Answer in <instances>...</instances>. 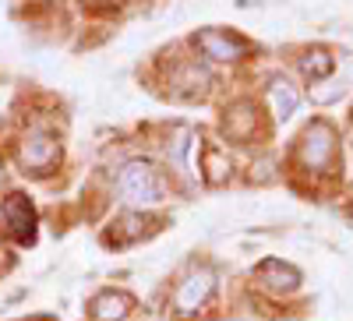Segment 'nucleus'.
I'll use <instances>...</instances> for the list:
<instances>
[{"mask_svg": "<svg viewBox=\"0 0 353 321\" xmlns=\"http://www.w3.org/2000/svg\"><path fill=\"white\" fill-rule=\"evenodd\" d=\"M269 103H272V113L279 116V121H286V116L297 113V103H301V92L293 89V85L286 78H276L269 85Z\"/></svg>", "mask_w": 353, "mask_h": 321, "instance_id": "9d476101", "label": "nucleus"}, {"mask_svg": "<svg viewBox=\"0 0 353 321\" xmlns=\"http://www.w3.org/2000/svg\"><path fill=\"white\" fill-rule=\"evenodd\" d=\"M4 219L8 226L18 233V240H32V205H28V198L25 194H11L4 201Z\"/></svg>", "mask_w": 353, "mask_h": 321, "instance_id": "0eeeda50", "label": "nucleus"}, {"mask_svg": "<svg viewBox=\"0 0 353 321\" xmlns=\"http://www.w3.org/2000/svg\"><path fill=\"white\" fill-rule=\"evenodd\" d=\"M194 43L201 46L205 56H212V61H241V56L248 53V39L233 36V32H223V28H205V32H198Z\"/></svg>", "mask_w": 353, "mask_h": 321, "instance_id": "20e7f679", "label": "nucleus"}, {"mask_svg": "<svg viewBox=\"0 0 353 321\" xmlns=\"http://www.w3.org/2000/svg\"><path fill=\"white\" fill-rule=\"evenodd\" d=\"M8 261H11V258H8V247L0 244V269H8Z\"/></svg>", "mask_w": 353, "mask_h": 321, "instance_id": "4468645a", "label": "nucleus"}, {"mask_svg": "<svg viewBox=\"0 0 353 321\" xmlns=\"http://www.w3.org/2000/svg\"><path fill=\"white\" fill-rule=\"evenodd\" d=\"M57 159H61V145H57V138L43 134V131H32L25 141H21V163L28 169H39L46 173Z\"/></svg>", "mask_w": 353, "mask_h": 321, "instance_id": "39448f33", "label": "nucleus"}, {"mask_svg": "<svg viewBox=\"0 0 353 321\" xmlns=\"http://www.w3.org/2000/svg\"><path fill=\"white\" fill-rule=\"evenodd\" d=\"M205 81H209V74L198 71V68H181V74L173 78V85H176V92H181V96H201Z\"/></svg>", "mask_w": 353, "mask_h": 321, "instance_id": "ddd939ff", "label": "nucleus"}, {"mask_svg": "<svg viewBox=\"0 0 353 321\" xmlns=\"http://www.w3.org/2000/svg\"><path fill=\"white\" fill-rule=\"evenodd\" d=\"M332 156H336V131L321 121L311 124L301 138V163L307 169H329Z\"/></svg>", "mask_w": 353, "mask_h": 321, "instance_id": "f03ea898", "label": "nucleus"}, {"mask_svg": "<svg viewBox=\"0 0 353 321\" xmlns=\"http://www.w3.org/2000/svg\"><path fill=\"white\" fill-rule=\"evenodd\" d=\"M131 297L128 293H113V289H106V293H99L92 304H88V311H92L96 321H124L128 311H131Z\"/></svg>", "mask_w": 353, "mask_h": 321, "instance_id": "1a4fd4ad", "label": "nucleus"}, {"mask_svg": "<svg viewBox=\"0 0 353 321\" xmlns=\"http://www.w3.org/2000/svg\"><path fill=\"white\" fill-rule=\"evenodd\" d=\"M212 289H216V276L209 269H194L181 286H176V293H173V311L176 314H194L205 300L212 297Z\"/></svg>", "mask_w": 353, "mask_h": 321, "instance_id": "7ed1b4c3", "label": "nucleus"}, {"mask_svg": "<svg viewBox=\"0 0 353 321\" xmlns=\"http://www.w3.org/2000/svg\"><path fill=\"white\" fill-rule=\"evenodd\" d=\"M254 276H258V282H261L265 289H272V293H290V289H297V282H301V272L290 269V265H283L279 258L261 261Z\"/></svg>", "mask_w": 353, "mask_h": 321, "instance_id": "423d86ee", "label": "nucleus"}, {"mask_svg": "<svg viewBox=\"0 0 353 321\" xmlns=\"http://www.w3.org/2000/svg\"><path fill=\"white\" fill-rule=\"evenodd\" d=\"M237 321H248V318H237Z\"/></svg>", "mask_w": 353, "mask_h": 321, "instance_id": "2eb2a0df", "label": "nucleus"}, {"mask_svg": "<svg viewBox=\"0 0 353 321\" xmlns=\"http://www.w3.org/2000/svg\"><path fill=\"white\" fill-rule=\"evenodd\" d=\"M223 131L233 141H251L254 138V106L251 103H237L230 106V113L223 116Z\"/></svg>", "mask_w": 353, "mask_h": 321, "instance_id": "6e6552de", "label": "nucleus"}, {"mask_svg": "<svg viewBox=\"0 0 353 321\" xmlns=\"http://www.w3.org/2000/svg\"><path fill=\"white\" fill-rule=\"evenodd\" d=\"M332 68H336V61L325 53V50H311V53H304L301 56V71L311 78V81H318V78H329L332 74Z\"/></svg>", "mask_w": 353, "mask_h": 321, "instance_id": "9b49d317", "label": "nucleus"}, {"mask_svg": "<svg viewBox=\"0 0 353 321\" xmlns=\"http://www.w3.org/2000/svg\"><path fill=\"white\" fill-rule=\"evenodd\" d=\"M117 194H121V201H128V205H156L166 194V180L152 163L134 159L121 169V177H117Z\"/></svg>", "mask_w": 353, "mask_h": 321, "instance_id": "f257e3e1", "label": "nucleus"}, {"mask_svg": "<svg viewBox=\"0 0 353 321\" xmlns=\"http://www.w3.org/2000/svg\"><path fill=\"white\" fill-rule=\"evenodd\" d=\"M201 169H205V180H209V184H223V180L230 177V159L216 149V145H209V149H205Z\"/></svg>", "mask_w": 353, "mask_h": 321, "instance_id": "f8f14e48", "label": "nucleus"}]
</instances>
